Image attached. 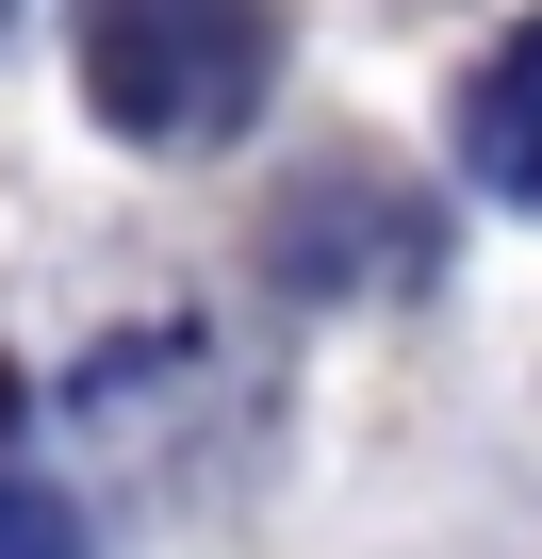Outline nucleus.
Here are the masks:
<instances>
[{
    "instance_id": "nucleus-1",
    "label": "nucleus",
    "mask_w": 542,
    "mask_h": 559,
    "mask_svg": "<svg viewBox=\"0 0 542 559\" xmlns=\"http://www.w3.org/2000/svg\"><path fill=\"white\" fill-rule=\"evenodd\" d=\"M263 50V0H83V99L116 148H230Z\"/></svg>"
},
{
    "instance_id": "nucleus-2",
    "label": "nucleus",
    "mask_w": 542,
    "mask_h": 559,
    "mask_svg": "<svg viewBox=\"0 0 542 559\" xmlns=\"http://www.w3.org/2000/svg\"><path fill=\"white\" fill-rule=\"evenodd\" d=\"M460 165H477L493 198H526V214H542V17L460 83Z\"/></svg>"
},
{
    "instance_id": "nucleus-3",
    "label": "nucleus",
    "mask_w": 542,
    "mask_h": 559,
    "mask_svg": "<svg viewBox=\"0 0 542 559\" xmlns=\"http://www.w3.org/2000/svg\"><path fill=\"white\" fill-rule=\"evenodd\" d=\"M0 559H83L67 493H34V477H0Z\"/></svg>"
},
{
    "instance_id": "nucleus-4",
    "label": "nucleus",
    "mask_w": 542,
    "mask_h": 559,
    "mask_svg": "<svg viewBox=\"0 0 542 559\" xmlns=\"http://www.w3.org/2000/svg\"><path fill=\"white\" fill-rule=\"evenodd\" d=\"M0 17H17V0H0Z\"/></svg>"
}]
</instances>
